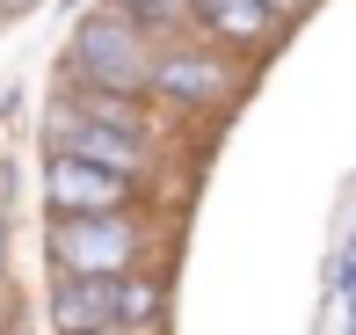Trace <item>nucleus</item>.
I'll return each mask as SVG.
<instances>
[{
	"instance_id": "nucleus-8",
	"label": "nucleus",
	"mask_w": 356,
	"mask_h": 335,
	"mask_svg": "<svg viewBox=\"0 0 356 335\" xmlns=\"http://www.w3.org/2000/svg\"><path fill=\"white\" fill-rule=\"evenodd\" d=\"M124 8V22H138V29H182L189 15H197V0H117Z\"/></svg>"
},
{
	"instance_id": "nucleus-12",
	"label": "nucleus",
	"mask_w": 356,
	"mask_h": 335,
	"mask_svg": "<svg viewBox=\"0 0 356 335\" xmlns=\"http://www.w3.org/2000/svg\"><path fill=\"white\" fill-rule=\"evenodd\" d=\"M8 335H22V328H8Z\"/></svg>"
},
{
	"instance_id": "nucleus-3",
	"label": "nucleus",
	"mask_w": 356,
	"mask_h": 335,
	"mask_svg": "<svg viewBox=\"0 0 356 335\" xmlns=\"http://www.w3.org/2000/svg\"><path fill=\"white\" fill-rule=\"evenodd\" d=\"M44 197H51L58 219H73V212H124L131 175H109V168H95V161L51 153V168H44Z\"/></svg>"
},
{
	"instance_id": "nucleus-9",
	"label": "nucleus",
	"mask_w": 356,
	"mask_h": 335,
	"mask_svg": "<svg viewBox=\"0 0 356 335\" xmlns=\"http://www.w3.org/2000/svg\"><path fill=\"white\" fill-rule=\"evenodd\" d=\"M145 321H160V284H124L117 277V328H145Z\"/></svg>"
},
{
	"instance_id": "nucleus-4",
	"label": "nucleus",
	"mask_w": 356,
	"mask_h": 335,
	"mask_svg": "<svg viewBox=\"0 0 356 335\" xmlns=\"http://www.w3.org/2000/svg\"><path fill=\"white\" fill-rule=\"evenodd\" d=\"M51 153H73V161H95L109 175H138L145 168V139L117 132V124L73 117V109H51Z\"/></svg>"
},
{
	"instance_id": "nucleus-10",
	"label": "nucleus",
	"mask_w": 356,
	"mask_h": 335,
	"mask_svg": "<svg viewBox=\"0 0 356 335\" xmlns=\"http://www.w3.org/2000/svg\"><path fill=\"white\" fill-rule=\"evenodd\" d=\"M262 8H269V15H291V8H298V0H262Z\"/></svg>"
},
{
	"instance_id": "nucleus-1",
	"label": "nucleus",
	"mask_w": 356,
	"mask_h": 335,
	"mask_svg": "<svg viewBox=\"0 0 356 335\" xmlns=\"http://www.w3.org/2000/svg\"><path fill=\"white\" fill-rule=\"evenodd\" d=\"M73 66H80V88H102V95H124L138 102L153 88V52H145V29L124 22V15H88L73 29Z\"/></svg>"
},
{
	"instance_id": "nucleus-2",
	"label": "nucleus",
	"mask_w": 356,
	"mask_h": 335,
	"mask_svg": "<svg viewBox=\"0 0 356 335\" xmlns=\"http://www.w3.org/2000/svg\"><path fill=\"white\" fill-rule=\"evenodd\" d=\"M131 248H138V226L124 212H73L51 226V263L66 277H124Z\"/></svg>"
},
{
	"instance_id": "nucleus-7",
	"label": "nucleus",
	"mask_w": 356,
	"mask_h": 335,
	"mask_svg": "<svg viewBox=\"0 0 356 335\" xmlns=\"http://www.w3.org/2000/svg\"><path fill=\"white\" fill-rule=\"evenodd\" d=\"M204 8V22L218 29V37H233V44H262L269 29H277V15L262 8V0H197Z\"/></svg>"
},
{
	"instance_id": "nucleus-11",
	"label": "nucleus",
	"mask_w": 356,
	"mask_h": 335,
	"mask_svg": "<svg viewBox=\"0 0 356 335\" xmlns=\"http://www.w3.org/2000/svg\"><path fill=\"white\" fill-rule=\"evenodd\" d=\"M88 335H124V328H88Z\"/></svg>"
},
{
	"instance_id": "nucleus-5",
	"label": "nucleus",
	"mask_w": 356,
	"mask_h": 335,
	"mask_svg": "<svg viewBox=\"0 0 356 335\" xmlns=\"http://www.w3.org/2000/svg\"><path fill=\"white\" fill-rule=\"evenodd\" d=\"M153 95H175V102H225V95H233V73H225L211 52H168V59H153Z\"/></svg>"
},
{
	"instance_id": "nucleus-6",
	"label": "nucleus",
	"mask_w": 356,
	"mask_h": 335,
	"mask_svg": "<svg viewBox=\"0 0 356 335\" xmlns=\"http://www.w3.org/2000/svg\"><path fill=\"white\" fill-rule=\"evenodd\" d=\"M51 321L66 335H88V328H117V277H66L51 299Z\"/></svg>"
}]
</instances>
